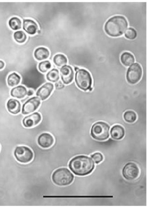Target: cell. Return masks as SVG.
Returning <instances> with one entry per match:
<instances>
[{
    "label": "cell",
    "mask_w": 147,
    "mask_h": 209,
    "mask_svg": "<svg viewBox=\"0 0 147 209\" xmlns=\"http://www.w3.org/2000/svg\"><path fill=\"white\" fill-rule=\"evenodd\" d=\"M69 167L75 175L84 176L92 171L94 164L91 158L86 156L81 155L72 158L69 162Z\"/></svg>",
    "instance_id": "obj_1"
},
{
    "label": "cell",
    "mask_w": 147,
    "mask_h": 209,
    "mask_svg": "<svg viewBox=\"0 0 147 209\" xmlns=\"http://www.w3.org/2000/svg\"><path fill=\"white\" fill-rule=\"evenodd\" d=\"M128 22L124 16L117 15L109 18L105 23L104 30L109 36L113 37L122 35L127 27Z\"/></svg>",
    "instance_id": "obj_2"
},
{
    "label": "cell",
    "mask_w": 147,
    "mask_h": 209,
    "mask_svg": "<svg viewBox=\"0 0 147 209\" xmlns=\"http://www.w3.org/2000/svg\"><path fill=\"white\" fill-rule=\"evenodd\" d=\"M74 175L68 169L61 168L55 171L52 175V179L56 185L65 186L71 184L74 180Z\"/></svg>",
    "instance_id": "obj_3"
},
{
    "label": "cell",
    "mask_w": 147,
    "mask_h": 209,
    "mask_svg": "<svg viewBox=\"0 0 147 209\" xmlns=\"http://www.w3.org/2000/svg\"><path fill=\"white\" fill-rule=\"evenodd\" d=\"M75 82L77 86L80 89L86 91L91 87L92 80L89 72L83 69H79L75 74Z\"/></svg>",
    "instance_id": "obj_4"
},
{
    "label": "cell",
    "mask_w": 147,
    "mask_h": 209,
    "mask_svg": "<svg viewBox=\"0 0 147 209\" xmlns=\"http://www.w3.org/2000/svg\"><path fill=\"white\" fill-rule=\"evenodd\" d=\"M109 125L106 123L102 121L97 122L92 127L91 135L96 140H105L109 137Z\"/></svg>",
    "instance_id": "obj_5"
},
{
    "label": "cell",
    "mask_w": 147,
    "mask_h": 209,
    "mask_svg": "<svg viewBox=\"0 0 147 209\" xmlns=\"http://www.w3.org/2000/svg\"><path fill=\"white\" fill-rule=\"evenodd\" d=\"M14 155L18 161L23 163L29 162L34 157V153L31 149L24 146L16 147L14 150Z\"/></svg>",
    "instance_id": "obj_6"
},
{
    "label": "cell",
    "mask_w": 147,
    "mask_h": 209,
    "mask_svg": "<svg viewBox=\"0 0 147 209\" xmlns=\"http://www.w3.org/2000/svg\"><path fill=\"white\" fill-rule=\"evenodd\" d=\"M140 173L138 166L136 163L132 162H129L126 164L122 171L123 177L129 181L136 179L139 176Z\"/></svg>",
    "instance_id": "obj_7"
},
{
    "label": "cell",
    "mask_w": 147,
    "mask_h": 209,
    "mask_svg": "<svg viewBox=\"0 0 147 209\" xmlns=\"http://www.w3.org/2000/svg\"><path fill=\"white\" fill-rule=\"evenodd\" d=\"M142 69L140 65L135 63L128 69L126 73V79L130 84H134L137 83L141 78Z\"/></svg>",
    "instance_id": "obj_8"
},
{
    "label": "cell",
    "mask_w": 147,
    "mask_h": 209,
    "mask_svg": "<svg viewBox=\"0 0 147 209\" xmlns=\"http://www.w3.org/2000/svg\"><path fill=\"white\" fill-rule=\"evenodd\" d=\"M40 103V99L38 97L34 96L30 98L23 104L22 113L26 115L34 112L38 108Z\"/></svg>",
    "instance_id": "obj_9"
},
{
    "label": "cell",
    "mask_w": 147,
    "mask_h": 209,
    "mask_svg": "<svg viewBox=\"0 0 147 209\" xmlns=\"http://www.w3.org/2000/svg\"><path fill=\"white\" fill-rule=\"evenodd\" d=\"M61 80L63 83L68 84L73 81L74 77V72L70 66L65 65L61 67L60 70Z\"/></svg>",
    "instance_id": "obj_10"
},
{
    "label": "cell",
    "mask_w": 147,
    "mask_h": 209,
    "mask_svg": "<svg viewBox=\"0 0 147 209\" xmlns=\"http://www.w3.org/2000/svg\"><path fill=\"white\" fill-rule=\"evenodd\" d=\"M42 119L40 113L36 112L25 117L23 119L22 124L24 127L30 128L38 124Z\"/></svg>",
    "instance_id": "obj_11"
},
{
    "label": "cell",
    "mask_w": 147,
    "mask_h": 209,
    "mask_svg": "<svg viewBox=\"0 0 147 209\" xmlns=\"http://www.w3.org/2000/svg\"><path fill=\"white\" fill-rule=\"evenodd\" d=\"M38 145L41 148H47L51 147L54 142V139L50 133L45 132L40 134L37 138Z\"/></svg>",
    "instance_id": "obj_12"
},
{
    "label": "cell",
    "mask_w": 147,
    "mask_h": 209,
    "mask_svg": "<svg viewBox=\"0 0 147 209\" xmlns=\"http://www.w3.org/2000/svg\"><path fill=\"white\" fill-rule=\"evenodd\" d=\"M54 88L53 84L49 82H46L37 90L36 95L41 100H45L50 95Z\"/></svg>",
    "instance_id": "obj_13"
},
{
    "label": "cell",
    "mask_w": 147,
    "mask_h": 209,
    "mask_svg": "<svg viewBox=\"0 0 147 209\" xmlns=\"http://www.w3.org/2000/svg\"><path fill=\"white\" fill-rule=\"evenodd\" d=\"M23 28V29L28 34L33 35L36 32L38 26L36 23L32 20L24 19Z\"/></svg>",
    "instance_id": "obj_14"
},
{
    "label": "cell",
    "mask_w": 147,
    "mask_h": 209,
    "mask_svg": "<svg viewBox=\"0 0 147 209\" xmlns=\"http://www.w3.org/2000/svg\"><path fill=\"white\" fill-rule=\"evenodd\" d=\"M7 107L8 111L10 113L16 115L20 112L21 104L18 100L11 98L8 100L7 102Z\"/></svg>",
    "instance_id": "obj_15"
},
{
    "label": "cell",
    "mask_w": 147,
    "mask_h": 209,
    "mask_svg": "<svg viewBox=\"0 0 147 209\" xmlns=\"http://www.w3.org/2000/svg\"><path fill=\"white\" fill-rule=\"evenodd\" d=\"M110 134L111 137L113 139L115 140H121L124 136V129L121 125H114L111 129Z\"/></svg>",
    "instance_id": "obj_16"
},
{
    "label": "cell",
    "mask_w": 147,
    "mask_h": 209,
    "mask_svg": "<svg viewBox=\"0 0 147 209\" xmlns=\"http://www.w3.org/2000/svg\"><path fill=\"white\" fill-rule=\"evenodd\" d=\"M50 55L49 50L44 47H40L37 48L34 51V56L38 61H42L47 59Z\"/></svg>",
    "instance_id": "obj_17"
},
{
    "label": "cell",
    "mask_w": 147,
    "mask_h": 209,
    "mask_svg": "<svg viewBox=\"0 0 147 209\" xmlns=\"http://www.w3.org/2000/svg\"><path fill=\"white\" fill-rule=\"evenodd\" d=\"M27 91L24 86L20 85L13 88L11 91V96L15 98L21 99L27 95Z\"/></svg>",
    "instance_id": "obj_18"
},
{
    "label": "cell",
    "mask_w": 147,
    "mask_h": 209,
    "mask_svg": "<svg viewBox=\"0 0 147 209\" xmlns=\"http://www.w3.org/2000/svg\"><path fill=\"white\" fill-rule=\"evenodd\" d=\"M120 59L122 63L126 66H130L135 61L134 55L127 52H124L121 54Z\"/></svg>",
    "instance_id": "obj_19"
},
{
    "label": "cell",
    "mask_w": 147,
    "mask_h": 209,
    "mask_svg": "<svg viewBox=\"0 0 147 209\" xmlns=\"http://www.w3.org/2000/svg\"><path fill=\"white\" fill-rule=\"evenodd\" d=\"M53 61L54 64L59 67H62L66 65L67 63V59L64 55L58 54L54 56Z\"/></svg>",
    "instance_id": "obj_20"
},
{
    "label": "cell",
    "mask_w": 147,
    "mask_h": 209,
    "mask_svg": "<svg viewBox=\"0 0 147 209\" xmlns=\"http://www.w3.org/2000/svg\"><path fill=\"white\" fill-rule=\"evenodd\" d=\"M20 80V76L15 72H13L8 76L7 82L9 86L13 87L18 85Z\"/></svg>",
    "instance_id": "obj_21"
},
{
    "label": "cell",
    "mask_w": 147,
    "mask_h": 209,
    "mask_svg": "<svg viewBox=\"0 0 147 209\" xmlns=\"http://www.w3.org/2000/svg\"><path fill=\"white\" fill-rule=\"evenodd\" d=\"M47 79L52 82H56L59 79V72L58 70L53 68L48 72L46 75Z\"/></svg>",
    "instance_id": "obj_22"
},
{
    "label": "cell",
    "mask_w": 147,
    "mask_h": 209,
    "mask_svg": "<svg viewBox=\"0 0 147 209\" xmlns=\"http://www.w3.org/2000/svg\"><path fill=\"white\" fill-rule=\"evenodd\" d=\"M8 24L10 27L13 30H18L21 28V21L17 17L11 18L9 21Z\"/></svg>",
    "instance_id": "obj_23"
},
{
    "label": "cell",
    "mask_w": 147,
    "mask_h": 209,
    "mask_svg": "<svg viewBox=\"0 0 147 209\" xmlns=\"http://www.w3.org/2000/svg\"><path fill=\"white\" fill-rule=\"evenodd\" d=\"M125 121L127 122L132 123L136 121L137 119V115L134 111H127L125 112L123 115Z\"/></svg>",
    "instance_id": "obj_24"
},
{
    "label": "cell",
    "mask_w": 147,
    "mask_h": 209,
    "mask_svg": "<svg viewBox=\"0 0 147 209\" xmlns=\"http://www.w3.org/2000/svg\"><path fill=\"white\" fill-rule=\"evenodd\" d=\"M13 37L15 40L19 43L24 42L27 39L26 35L22 31H18L15 32Z\"/></svg>",
    "instance_id": "obj_25"
},
{
    "label": "cell",
    "mask_w": 147,
    "mask_h": 209,
    "mask_svg": "<svg viewBox=\"0 0 147 209\" xmlns=\"http://www.w3.org/2000/svg\"><path fill=\"white\" fill-rule=\"evenodd\" d=\"M51 62L48 60H46L40 63L38 66L39 70L42 73H45L47 72L51 68Z\"/></svg>",
    "instance_id": "obj_26"
},
{
    "label": "cell",
    "mask_w": 147,
    "mask_h": 209,
    "mask_svg": "<svg viewBox=\"0 0 147 209\" xmlns=\"http://www.w3.org/2000/svg\"><path fill=\"white\" fill-rule=\"evenodd\" d=\"M137 36L136 31L133 28H129L126 31L125 36L127 39L133 40L135 39Z\"/></svg>",
    "instance_id": "obj_27"
},
{
    "label": "cell",
    "mask_w": 147,
    "mask_h": 209,
    "mask_svg": "<svg viewBox=\"0 0 147 209\" xmlns=\"http://www.w3.org/2000/svg\"><path fill=\"white\" fill-rule=\"evenodd\" d=\"M92 158L96 164H98L101 162L103 159L102 155L100 152H96L91 155Z\"/></svg>",
    "instance_id": "obj_28"
},
{
    "label": "cell",
    "mask_w": 147,
    "mask_h": 209,
    "mask_svg": "<svg viewBox=\"0 0 147 209\" xmlns=\"http://www.w3.org/2000/svg\"><path fill=\"white\" fill-rule=\"evenodd\" d=\"M55 87L56 89L60 90L63 89L65 85L62 82L59 80L56 82Z\"/></svg>",
    "instance_id": "obj_29"
},
{
    "label": "cell",
    "mask_w": 147,
    "mask_h": 209,
    "mask_svg": "<svg viewBox=\"0 0 147 209\" xmlns=\"http://www.w3.org/2000/svg\"><path fill=\"white\" fill-rule=\"evenodd\" d=\"M34 94V91L32 90H29L27 91V95L28 96H31L32 95Z\"/></svg>",
    "instance_id": "obj_30"
},
{
    "label": "cell",
    "mask_w": 147,
    "mask_h": 209,
    "mask_svg": "<svg viewBox=\"0 0 147 209\" xmlns=\"http://www.w3.org/2000/svg\"><path fill=\"white\" fill-rule=\"evenodd\" d=\"M5 66V63L3 61L0 60V69L3 68Z\"/></svg>",
    "instance_id": "obj_31"
},
{
    "label": "cell",
    "mask_w": 147,
    "mask_h": 209,
    "mask_svg": "<svg viewBox=\"0 0 147 209\" xmlns=\"http://www.w3.org/2000/svg\"><path fill=\"white\" fill-rule=\"evenodd\" d=\"M79 69V68L77 67H74V70L76 71H77Z\"/></svg>",
    "instance_id": "obj_32"
},
{
    "label": "cell",
    "mask_w": 147,
    "mask_h": 209,
    "mask_svg": "<svg viewBox=\"0 0 147 209\" xmlns=\"http://www.w3.org/2000/svg\"><path fill=\"white\" fill-rule=\"evenodd\" d=\"M37 32L38 34H40L41 32V31L40 30H38L37 31Z\"/></svg>",
    "instance_id": "obj_33"
},
{
    "label": "cell",
    "mask_w": 147,
    "mask_h": 209,
    "mask_svg": "<svg viewBox=\"0 0 147 209\" xmlns=\"http://www.w3.org/2000/svg\"></svg>",
    "instance_id": "obj_34"
}]
</instances>
